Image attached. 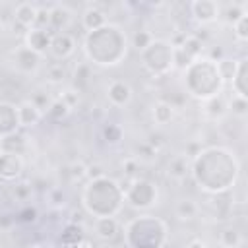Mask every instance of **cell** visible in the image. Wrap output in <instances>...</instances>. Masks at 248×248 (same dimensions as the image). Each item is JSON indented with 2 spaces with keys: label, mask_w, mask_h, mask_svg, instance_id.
I'll return each instance as SVG.
<instances>
[{
  "label": "cell",
  "mask_w": 248,
  "mask_h": 248,
  "mask_svg": "<svg viewBox=\"0 0 248 248\" xmlns=\"http://www.w3.org/2000/svg\"><path fill=\"white\" fill-rule=\"evenodd\" d=\"M190 12L194 16V19L202 25L213 23L221 17V6L213 0H196L190 4Z\"/></svg>",
  "instance_id": "obj_3"
},
{
  "label": "cell",
  "mask_w": 248,
  "mask_h": 248,
  "mask_svg": "<svg viewBox=\"0 0 248 248\" xmlns=\"http://www.w3.org/2000/svg\"><path fill=\"white\" fill-rule=\"evenodd\" d=\"M128 203L132 207H140V209H145V207H151L157 200V188L149 182V180H134L132 182V188L124 192Z\"/></svg>",
  "instance_id": "obj_1"
},
{
  "label": "cell",
  "mask_w": 248,
  "mask_h": 248,
  "mask_svg": "<svg viewBox=\"0 0 248 248\" xmlns=\"http://www.w3.org/2000/svg\"><path fill=\"white\" fill-rule=\"evenodd\" d=\"M107 97H108V101L112 105L124 107V105H128L132 101V87L122 79H114L107 87Z\"/></svg>",
  "instance_id": "obj_11"
},
{
  "label": "cell",
  "mask_w": 248,
  "mask_h": 248,
  "mask_svg": "<svg viewBox=\"0 0 248 248\" xmlns=\"http://www.w3.org/2000/svg\"><path fill=\"white\" fill-rule=\"evenodd\" d=\"M4 35V23H2V19H0V37Z\"/></svg>",
  "instance_id": "obj_33"
},
{
  "label": "cell",
  "mask_w": 248,
  "mask_h": 248,
  "mask_svg": "<svg viewBox=\"0 0 248 248\" xmlns=\"http://www.w3.org/2000/svg\"><path fill=\"white\" fill-rule=\"evenodd\" d=\"M95 227V234L101 240H112L118 234V221L114 217H99L93 223Z\"/></svg>",
  "instance_id": "obj_14"
},
{
  "label": "cell",
  "mask_w": 248,
  "mask_h": 248,
  "mask_svg": "<svg viewBox=\"0 0 248 248\" xmlns=\"http://www.w3.org/2000/svg\"><path fill=\"white\" fill-rule=\"evenodd\" d=\"M14 62H16V68L21 72H35L41 64V54L33 52L27 46H19L14 50Z\"/></svg>",
  "instance_id": "obj_10"
},
{
  "label": "cell",
  "mask_w": 248,
  "mask_h": 248,
  "mask_svg": "<svg viewBox=\"0 0 248 248\" xmlns=\"http://www.w3.org/2000/svg\"><path fill=\"white\" fill-rule=\"evenodd\" d=\"M236 62L238 60H229V58H223L221 62H217V70H219V76L223 81H231L234 72H236Z\"/></svg>",
  "instance_id": "obj_24"
},
{
  "label": "cell",
  "mask_w": 248,
  "mask_h": 248,
  "mask_svg": "<svg viewBox=\"0 0 248 248\" xmlns=\"http://www.w3.org/2000/svg\"><path fill=\"white\" fill-rule=\"evenodd\" d=\"M198 211H200V205H198L194 200H180V202L176 203V207H174L176 217L182 219V221L194 219V217L198 215Z\"/></svg>",
  "instance_id": "obj_18"
},
{
  "label": "cell",
  "mask_w": 248,
  "mask_h": 248,
  "mask_svg": "<svg viewBox=\"0 0 248 248\" xmlns=\"http://www.w3.org/2000/svg\"><path fill=\"white\" fill-rule=\"evenodd\" d=\"M14 196H16V200H19V202H25L29 196H31V186L29 184H14Z\"/></svg>",
  "instance_id": "obj_30"
},
{
  "label": "cell",
  "mask_w": 248,
  "mask_h": 248,
  "mask_svg": "<svg viewBox=\"0 0 248 248\" xmlns=\"http://www.w3.org/2000/svg\"><path fill=\"white\" fill-rule=\"evenodd\" d=\"M246 58H240L236 62V72L232 76V91L236 97H244L248 99V89H246Z\"/></svg>",
  "instance_id": "obj_15"
},
{
  "label": "cell",
  "mask_w": 248,
  "mask_h": 248,
  "mask_svg": "<svg viewBox=\"0 0 248 248\" xmlns=\"http://www.w3.org/2000/svg\"><path fill=\"white\" fill-rule=\"evenodd\" d=\"M87 176V167L83 163H72L70 165V180L76 182V180H81Z\"/></svg>",
  "instance_id": "obj_28"
},
{
  "label": "cell",
  "mask_w": 248,
  "mask_h": 248,
  "mask_svg": "<svg viewBox=\"0 0 248 248\" xmlns=\"http://www.w3.org/2000/svg\"><path fill=\"white\" fill-rule=\"evenodd\" d=\"M45 76H46V81H48V83L58 85V83H62L64 78H66V68H64L62 62H52V64L46 66V74H45Z\"/></svg>",
  "instance_id": "obj_19"
},
{
  "label": "cell",
  "mask_w": 248,
  "mask_h": 248,
  "mask_svg": "<svg viewBox=\"0 0 248 248\" xmlns=\"http://www.w3.org/2000/svg\"><path fill=\"white\" fill-rule=\"evenodd\" d=\"M23 170V159L17 153L0 151V176L4 180H14Z\"/></svg>",
  "instance_id": "obj_6"
},
{
  "label": "cell",
  "mask_w": 248,
  "mask_h": 248,
  "mask_svg": "<svg viewBox=\"0 0 248 248\" xmlns=\"http://www.w3.org/2000/svg\"><path fill=\"white\" fill-rule=\"evenodd\" d=\"M229 110H232V114H236V116L244 118V116L248 114V99L232 95V99L229 101Z\"/></svg>",
  "instance_id": "obj_25"
},
{
  "label": "cell",
  "mask_w": 248,
  "mask_h": 248,
  "mask_svg": "<svg viewBox=\"0 0 248 248\" xmlns=\"http://www.w3.org/2000/svg\"><path fill=\"white\" fill-rule=\"evenodd\" d=\"M138 165H140V163H138V159H128V161L124 163L126 172H128V174H134V172H136V169H138Z\"/></svg>",
  "instance_id": "obj_31"
},
{
  "label": "cell",
  "mask_w": 248,
  "mask_h": 248,
  "mask_svg": "<svg viewBox=\"0 0 248 248\" xmlns=\"http://www.w3.org/2000/svg\"><path fill=\"white\" fill-rule=\"evenodd\" d=\"M232 31H234L236 41H240V43H246V41H248V12H246L244 16H240V17L232 23Z\"/></svg>",
  "instance_id": "obj_23"
},
{
  "label": "cell",
  "mask_w": 248,
  "mask_h": 248,
  "mask_svg": "<svg viewBox=\"0 0 248 248\" xmlns=\"http://www.w3.org/2000/svg\"><path fill=\"white\" fill-rule=\"evenodd\" d=\"M172 116H174V107L170 103H167V101L155 103V107H153V120L157 124L165 126V124H169L172 120Z\"/></svg>",
  "instance_id": "obj_17"
},
{
  "label": "cell",
  "mask_w": 248,
  "mask_h": 248,
  "mask_svg": "<svg viewBox=\"0 0 248 248\" xmlns=\"http://www.w3.org/2000/svg\"><path fill=\"white\" fill-rule=\"evenodd\" d=\"M16 112H17V124L23 126V128L35 126L43 118V110L33 101H21L16 107Z\"/></svg>",
  "instance_id": "obj_9"
},
{
  "label": "cell",
  "mask_w": 248,
  "mask_h": 248,
  "mask_svg": "<svg viewBox=\"0 0 248 248\" xmlns=\"http://www.w3.org/2000/svg\"><path fill=\"white\" fill-rule=\"evenodd\" d=\"M81 23L89 33H93L107 25V14L103 10H99L97 6H89L81 16Z\"/></svg>",
  "instance_id": "obj_13"
},
{
  "label": "cell",
  "mask_w": 248,
  "mask_h": 248,
  "mask_svg": "<svg viewBox=\"0 0 248 248\" xmlns=\"http://www.w3.org/2000/svg\"><path fill=\"white\" fill-rule=\"evenodd\" d=\"M50 41H52V31L48 29H39V27H31L25 33V46L31 48L37 54H45L50 48Z\"/></svg>",
  "instance_id": "obj_4"
},
{
  "label": "cell",
  "mask_w": 248,
  "mask_h": 248,
  "mask_svg": "<svg viewBox=\"0 0 248 248\" xmlns=\"http://www.w3.org/2000/svg\"><path fill=\"white\" fill-rule=\"evenodd\" d=\"M143 52L149 54V56L153 54V60H157L153 64V68H151V72L155 76H163V74H167L172 68V45L170 43H167V41H155L153 39V43Z\"/></svg>",
  "instance_id": "obj_2"
},
{
  "label": "cell",
  "mask_w": 248,
  "mask_h": 248,
  "mask_svg": "<svg viewBox=\"0 0 248 248\" xmlns=\"http://www.w3.org/2000/svg\"><path fill=\"white\" fill-rule=\"evenodd\" d=\"M48 114L52 116V118H56V120H60V118H64V116H68V112H70V108L60 101V99H56V101H52L50 105H48Z\"/></svg>",
  "instance_id": "obj_27"
},
{
  "label": "cell",
  "mask_w": 248,
  "mask_h": 248,
  "mask_svg": "<svg viewBox=\"0 0 248 248\" xmlns=\"http://www.w3.org/2000/svg\"><path fill=\"white\" fill-rule=\"evenodd\" d=\"M48 23H50V6L46 8V6L39 4V8H37L35 27H39V29H46V27H48Z\"/></svg>",
  "instance_id": "obj_26"
},
{
  "label": "cell",
  "mask_w": 248,
  "mask_h": 248,
  "mask_svg": "<svg viewBox=\"0 0 248 248\" xmlns=\"http://www.w3.org/2000/svg\"><path fill=\"white\" fill-rule=\"evenodd\" d=\"M74 19V12L66 4H54L50 6V23L48 29H54L58 33H66L68 25Z\"/></svg>",
  "instance_id": "obj_7"
},
{
  "label": "cell",
  "mask_w": 248,
  "mask_h": 248,
  "mask_svg": "<svg viewBox=\"0 0 248 248\" xmlns=\"http://www.w3.org/2000/svg\"><path fill=\"white\" fill-rule=\"evenodd\" d=\"M48 50L52 52L54 58H62V60H64V58H68V56L74 54V50H76V41H74V37H72L70 33H54Z\"/></svg>",
  "instance_id": "obj_8"
},
{
  "label": "cell",
  "mask_w": 248,
  "mask_h": 248,
  "mask_svg": "<svg viewBox=\"0 0 248 248\" xmlns=\"http://www.w3.org/2000/svg\"><path fill=\"white\" fill-rule=\"evenodd\" d=\"M186 248H207V244H205V242H202V240H192Z\"/></svg>",
  "instance_id": "obj_32"
},
{
  "label": "cell",
  "mask_w": 248,
  "mask_h": 248,
  "mask_svg": "<svg viewBox=\"0 0 248 248\" xmlns=\"http://www.w3.org/2000/svg\"><path fill=\"white\" fill-rule=\"evenodd\" d=\"M60 101H62V103L72 110V108L79 103V95H78V91H76V89H66V91L62 93V97H60Z\"/></svg>",
  "instance_id": "obj_29"
},
{
  "label": "cell",
  "mask_w": 248,
  "mask_h": 248,
  "mask_svg": "<svg viewBox=\"0 0 248 248\" xmlns=\"http://www.w3.org/2000/svg\"><path fill=\"white\" fill-rule=\"evenodd\" d=\"M151 43H153V35H151L147 29H140V31H136L134 37H132V46H134L136 50H140V52H143Z\"/></svg>",
  "instance_id": "obj_21"
},
{
  "label": "cell",
  "mask_w": 248,
  "mask_h": 248,
  "mask_svg": "<svg viewBox=\"0 0 248 248\" xmlns=\"http://www.w3.org/2000/svg\"><path fill=\"white\" fill-rule=\"evenodd\" d=\"M246 14V6L244 4H229L227 8H225V12H221V16L225 17V21L229 23V25H232L240 16H244Z\"/></svg>",
  "instance_id": "obj_22"
},
{
  "label": "cell",
  "mask_w": 248,
  "mask_h": 248,
  "mask_svg": "<svg viewBox=\"0 0 248 248\" xmlns=\"http://www.w3.org/2000/svg\"><path fill=\"white\" fill-rule=\"evenodd\" d=\"M169 176L174 178V180H184L186 174L190 172V159L184 157V155H178L174 157L170 163H169Z\"/></svg>",
  "instance_id": "obj_16"
},
{
  "label": "cell",
  "mask_w": 248,
  "mask_h": 248,
  "mask_svg": "<svg viewBox=\"0 0 248 248\" xmlns=\"http://www.w3.org/2000/svg\"><path fill=\"white\" fill-rule=\"evenodd\" d=\"M37 8H39V4H33V2H19V4L14 8V25L21 27L25 33H27L31 27H35Z\"/></svg>",
  "instance_id": "obj_5"
},
{
  "label": "cell",
  "mask_w": 248,
  "mask_h": 248,
  "mask_svg": "<svg viewBox=\"0 0 248 248\" xmlns=\"http://www.w3.org/2000/svg\"><path fill=\"white\" fill-rule=\"evenodd\" d=\"M219 242L225 248H236L242 242V238H240V232L236 229H223L219 234Z\"/></svg>",
  "instance_id": "obj_20"
},
{
  "label": "cell",
  "mask_w": 248,
  "mask_h": 248,
  "mask_svg": "<svg viewBox=\"0 0 248 248\" xmlns=\"http://www.w3.org/2000/svg\"><path fill=\"white\" fill-rule=\"evenodd\" d=\"M203 112H205V116L211 118V120H221V118H225L227 112H229V101H227L221 93L215 95V97H211V99H205V108H203Z\"/></svg>",
  "instance_id": "obj_12"
}]
</instances>
